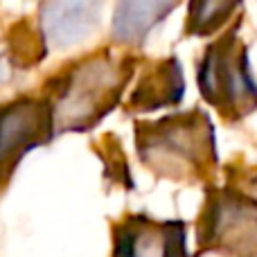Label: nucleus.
Returning <instances> with one entry per match:
<instances>
[{
  "mask_svg": "<svg viewBox=\"0 0 257 257\" xmlns=\"http://www.w3.org/2000/svg\"><path fill=\"white\" fill-rule=\"evenodd\" d=\"M241 0H190L185 34L212 36L228 23Z\"/></svg>",
  "mask_w": 257,
  "mask_h": 257,
  "instance_id": "9d476101",
  "label": "nucleus"
},
{
  "mask_svg": "<svg viewBox=\"0 0 257 257\" xmlns=\"http://www.w3.org/2000/svg\"><path fill=\"white\" fill-rule=\"evenodd\" d=\"M221 257H257V199L237 187L205 183L196 217V253Z\"/></svg>",
  "mask_w": 257,
  "mask_h": 257,
  "instance_id": "7ed1b4c3",
  "label": "nucleus"
},
{
  "mask_svg": "<svg viewBox=\"0 0 257 257\" xmlns=\"http://www.w3.org/2000/svg\"><path fill=\"white\" fill-rule=\"evenodd\" d=\"M136 154L156 178L176 183H212L219 172L214 126L201 106L158 120H133Z\"/></svg>",
  "mask_w": 257,
  "mask_h": 257,
  "instance_id": "f03ea898",
  "label": "nucleus"
},
{
  "mask_svg": "<svg viewBox=\"0 0 257 257\" xmlns=\"http://www.w3.org/2000/svg\"><path fill=\"white\" fill-rule=\"evenodd\" d=\"M52 138L50 106L41 93L0 104V192L7 187L21 160Z\"/></svg>",
  "mask_w": 257,
  "mask_h": 257,
  "instance_id": "39448f33",
  "label": "nucleus"
},
{
  "mask_svg": "<svg viewBox=\"0 0 257 257\" xmlns=\"http://www.w3.org/2000/svg\"><path fill=\"white\" fill-rule=\"evenodd\" d=\"M133 72V59L102 50L48 79L41 95L48 99L54 138L97 126L122 102Z\"/></svg>",
  "mask_w": 257,
  "mask_h": 257,
  "instance_id": "f257e3e1",
  "label": "nucleus"
},
{
  "mask_svg": "<svg viewBox=\"0 0 257 257\" xmlns=\"http://www.w3.org/2000/svg\"><path fill=\"white\" fill-rule=\"evenodd\" d=\"M111 257H192L187 223L128 212L111 226Z\"/></svg>",
  "mask_w": 257,
  "mask_h": 257,
  "instance_id": "423d86ee",
  "label": "nucleus"
},
{
  "mask_svg": "<svg viewBox=\"0 0 257 257\" xmlns=\"http://www.w3.org/2000/svg\"><path fill=\"white\" fill-rule=\"evenodd\" d=\"M185 95V79H183L181 63L176 57L158 61L151 66L126 97V113H151L165 106L181 104Z\"/></svg>",
  "mask_w": 257,
  "mask_h": 257,
  "instance_id": "6e6552de",
  "label": "nucleus"
},
{
  "mask_svg": "<svg viewBox=\"0 0 257 257\" xmlns=\"http://www.w3.org/2000/svg\"><path fill=\"white\" fill-rule=\"evenodd\" d=\"M102 21V0H45L39 27L50 50H70L90 39Z\"/></svg>",
  "mask_w": 257,
  "mask_h": 257,
  "instance_id": "0eeeda50",
  "label": "nucleus"
},
{
  "mask_svg": "<svg viewBox=\"0 0 257 257\" xmlns=\"http://www.w3.org/2000/svg\"><path fill=\"white\" fill-rule=\"evenodd\" d=\"M199 93L228 122H241L257 108L248 50L237 39V27L203 52L196 70Z\"/></svg>",
  "mask_w": 257,
  "mask_h": 257,
  "instance_id": "20e7f679",
  "label": "nucleus"
},
{
  "mask_svg": "<svg viewBox=\"0 0 257 257\" xmlns=\"http://www.w3.org/2000/svg\"><path fill=\"white\" fill-rule=\"evenodd\" d=\"M178 0H117L111 39L122 48H140L149 32L172 14Z\"/></svg>",
  "mask_w": 257,
  "mask_h": 257,
  "instance_id": "1a4fd4ad",
  "label": "nucleus"
}]
</instances>
